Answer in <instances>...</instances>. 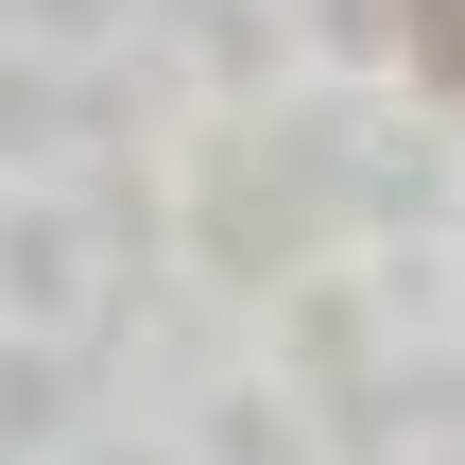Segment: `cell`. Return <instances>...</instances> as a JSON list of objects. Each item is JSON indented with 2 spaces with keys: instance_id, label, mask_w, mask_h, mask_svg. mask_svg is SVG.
Masks as SVG:
<instances>
[{
  "instance_id": "obj_1",
  "label": "cell",
  "mask_w": 465,
  "mask_h": 465,
  "mask_svg": "<svg viewBox=\"0 0 465 465\" xmlns=\"http://www.w3.org/2000/svg\"><path fill=\"white\" fill-rule=\"evenodd\" d=\"M414 69H431V86H465V0H414Z\"/></svg>"
}]
</instances>
